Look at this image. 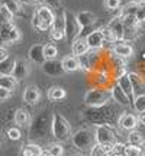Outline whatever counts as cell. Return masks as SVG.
<instances>
[{"instance_id":"cell-2","label":"cell","mask_w":145,"mask_h":156,"mask_svg":"<svg viewBox=\"0 0 145 156\" xmlns=\"http://www.w3.org/2000/svg\"><path fill=\"white\" fill-rule=\"evenodd\" d=\"M54 19H55V15H54V12L51 10L48 6H39L34 13L32 25H34L35 29L45 32V30H50Z\"/></svg>"},{"instance_id":"cell-13","label":"cell","mask_w":145,"mask_h":156,"mask_svg":"<svg viewBox=\"0 0 145 156\" xmlns=\"http://www.w3.org/2000/svg\"><path fill=\"white\" fill-rule=\"evenodd\" d=\"M28 74H29L28 62L25 61V59H17V61H15V67H13L12 75H13V78H15L16 81L25 80V78L28 77Z\"/></svg>"},{"instance_id":"cell-38","label":"cell","mask_w":145,"mask_h":156,"mask_svg":"<svg viewBox=\"0 0 145 156\" xmlns=\"http://www.w3.org/2000/svg\"><path fill=\"white\" fill-rule=\"evenodd\" d=\"M121 6V0H105V7L109 10H116Z\"/></svg>"},{"instance_id":"cell-16","label":"cell","mask_w":145,"mask_h":156,"mask_svg":"<svg viewBox=\"0 0 145 156\" xmlns=\"http://www.w3.org/2000/svg\"><path fill=\"white\" fill-rule=\"evenodd\" d=\"M89 49L90 48H89V45H87L86 38H77L71 42V52H72V55L77 56V58L86 55L89 52Z\"/></svg>"},{"instance_id":"cell-34","label":"cell","mask_w":145,"mask_h":156,"mask_svg":"<svg viewBox=\"0 0 145 156\" xmlns=\"http://www.w3.org/2000/svg\"><path fill=\"white\" fill-rule=\"evenodd\" d=\"M12 19H13V15L6 9V6H0V23H12Z\"/></svg>"},{"instance_id":"cell-12","label":"cell","mask_w":145,"mask_h":156,"mask_svg":"<svg viewBox=\"0 0 145 156\" xmlns=\"http://www.w3.org/2000/svg\"><path fill=\"white\" fill-rule=\"evenodd\" d=\"M107 28L112 30L115 41L122 42L123 39H125V26H123V22H122V19H121V17H115V19L107 25Z\"/></svg>"},{"instance_id":"cell-7","label":"cell","mask_w":145,"mask_h":156,"mask_svg":"<svg viewBox=\"0 0 145 156\" xmlns=\"http://www.w3.org/2000/svg\"><path fill=\"white\" fill-rule=\"evenodd\" d=\"M96 142L97 143H102V145H115L116 143V133L115 130L107 126V124H100L97 126L95 133Z\"/></svg>"},{"instance_id":"cell-40","label":"cell","mask_w":145,"mask_h":156,"mask_svg":"<svg viewBox=\"0 0 145 156\" xmlns=\"http://www.w3.org/2000/svg\"><path fill=\"white\" fill-rule=\"evenodd\" d=\"M10 95H12V91H9V90L2 88V87H0V103L9 100V98H10Z\"/></svg>"},{"instance_id":"cell-44","label":"cell","mask_w":145,"mask_h":156,"mask_svg":"<svg viewBox=\"0 0 145 156\" xmlns=\"http://www.w3.org/2000/svg\"><path fill=\"white\" fill-rule=\"evenodd\" d=\"M138 123H141L142 126H145V112L139 113V116H138Z\"/></svg>"},{"instance_id":"cell-6","label":"cell","mask_w":145,"mask_h":156,"mask_svg":"<svg viewBox=\"0 0 145 156\" xmlns=\"http://www.w3.org/2000/svg\"><path fill=\"white\" fill-rule=\"evenodd\" d=\"M71 140L74 146L81 149V151H87V149H91L95 146L96 137L95 134L91 133L87 129H81V130H77L76 133L71 136Z\"/></svg>"},{"instance_id":"cell-43","label":"cell","mask_w":145,"mask_h":156,"mask_svg":"<svg viewBox=\"0 0 145 156\" xmlns=\"http://www.w3.org/2000/svg\"><path fill=\"white\" fill-rule=\"evenodd\" d=\"M6 58H9V52H7V49H6V48L0 46V62L5 61Z\"/></svg>"},{"instance_id":"cell-17","label":"cell","mask_w":145,"mask_h":156,"mask_svg":"<svg viewBox=\"0 0 145 156\" xmlns=\"http://www.w3.org/2000/svg\"><path fill=\"white\" fill-rule=\"evenodd\" d=\"M28 56L29 59L38 65H42L46 59H45V55H44V45L41 44H36L34 46H31V49L28 52Z\"/></svg>"},{"instance_id":"cell-27","label":"cell","mask_w":145,"mask_h":156,"mask_svg":"<svg viewBox=\"0 0 145 156\" xmlns=\"http://www.w3.org/2000/svg\"><path fill=\"white\" fill-rule=\"evenodd\" d=\"M46 95H48V98H50L51 101H61L65 98L67 93H65V90L61 88V87H51V88L48 90Z\"/></svg>"},{"instance_id":"cell-36","label":"cell","mask_w":145,"mask_h":156,"mask_svg":"<svg viewBox=\"0 0 145 156\" xmlns=\"http://www.w3.org/2000/svg\"><path fill=\"white\" fill-rule=\"evenodd\" d=\"M48 152H50V155H52V156H62L64 147H62L60 143H54V145H51L50 147H48Z\"/></svg>"},{"instance_id":"cell-33","label":"cell","mask_w":145,"mask_h":156,"mask_svg":"<svg viewBox=\"0 0 145 156\" xmlns=\"http://www.w3.org/2000/svg\"><path fill=\"white\" fill-rule=\"evenodd\" d=\"M132 106H134V108L138 113L145 112V94L136 95V97H135V100H134V103H132Z\"/></svg>"},{"instance_id":"cell-29","label":"cell","mask_w":145,"mask_h":156,"mask_svg":"<svg viewBox=\"0 0 145 156\" xmlns=\"http://www.w3.org/2000/svg\"><path fill=\"white\" fill-rule=\"evenodd\" d=\"M17 81L13 78V75H0V87L2 88H6L12 91V90H15L16 87Z\"/></svg>"},{"instance_id":"cell-47","label":"cell","mask_w":145,"mask_h":156,"mask_svg":"<svg viewBox=\"0 0 145 156\" xmlns=\"http://www.w3.org/2000/svg\"><path fill=\"white\" fill-rule=\"evenodd\" d=\"M142 147H141V151H142V155H145V143H142Z\"/></svg>"},{"instance_id":"cell-21","label":"cell","mask_w":145,"mask_h":156,"mask_svg":"<svg viewBox=\"0 0 145 156\" xmlns=\"http://www.w3.org/2000/svg\"><path fill=\"white\" fill-rule=\"evenodd\" d=\"M39 97H41L39 90L36 88L35 85H29V87H26L25 91H23V101H25L26 104H31V106L36 104L39 101Z\"/></svg>"},{"instance_id":"cell-28","label":"cell","mask_w":145,"mask_h":156,"mask_svg":"<svg viewBox=\"0 0 145 156\" xmlns=\"http://www.w3.org/2000/svg\"><path fill=\"white\" fill-rule=\"evenodd\" d=\"M15 67V59H12L10 56L6 58L5 61L0 62V75H12Z\"/></svg>"},{"instance_id":"cell-9","label":"cell","mask_w":145,"mask_h":156,"mask_svg":"<svg viewBox=\"0 0 145 156\" xmlns=\"http://www.w3.org/2000/svg\"><path fill=\"white\" fill-rule=\"evenodd\" d=\"M77 20L80 23V28H81V32H80V38H86L89 35V30L93 29V26L96 25V16L95 13L91 12H80L77 15Z\"/></svg>"},{"instance_id":"cell-37","label":"cell","mask_w":145,"mask_h":156,"mask_svg":"<svg viewBox=\"0 0 145 156\" xmlns=\"http://www.w3.org/2000/svg\"><path fill=\"white\" fill-rule=\"evenodd\" d=\"M7 136L10 140H19L22 137V132L19 130V127H10L7 130Z\"/></svg>"},{"instance_id":"cell-45","label":"cell","mask_w":145,"mask_h":156,"mask_svg":"<svg viewBox=\"0 0 145 156\" xmlns=\"http://www.w3.org/2000/svg\"><path fill=\"white\" fill-rule=\"evenodd\" d=\"M20 3H25V5H35V3H38L39 0H19Z\"/></svg>"},{"instance_id":"cell-31","label":"cell","mask_w":145,"mask_h":156,"mask_svg":"<svg viewBox=\"0 0 145 156\" xmlns=\"http://www.w3.org/2000/svg\"><path fill=\"white\" fill-rule=\"evenodd\" d=\"M128 142L129 145H134V146H141L144 143V137H142V134L139 132H136V130H132L128 136Z\"/></svg>"},{"instance_id":"cell-14","label":"cell","mask_w":145,"mask_h":156,"mask_svg":"<svg viewBox=\"0 0 145 156\" xmlns=\"http://www.w3.org/2000/svg\"><path fill=\"white\" fill-rule=\"evenodd\" d=\"M117 124H119V127L123 129V130H129V132H132L136 129L138 126V117L134 116V114H122V116L119 117V120H117Z\"/></svg>"},{"instance_id":"cell-32","label":"cell","mask_w":145,"mask_h":156,"mask_svg":"<svg viewBox=\"0 0 145 156\" xmlns=\"http://www.w3.org/2000/svg\"><path fill=\"white\" fill-rule=\"evenodd\" d=\"M44 55H45V59H55L57 55H58L57 46L52 44L44 45Z\"/></svg>"},{"instance_id":"cell-3","label":"cell","mask_w":145,"mask_h":156,"mask_svg":"<svg viewBox=\"0 0 145 156\" xmlns=\"http://www.w3.org/2000/svg\"><path fill=\"white\" fill-rule=\"evenodd\" d=\"M52 134L57 140L60 142H65L71 137V126L65 117L61 114L55 113L54 119H52Z\"/></svg>"},{"instance_id":"cell-8","label":"cell","mask_w":145,"mask_h":156,"mask_svg":"<svg viewBox=\"0 0 145 156\" xmlns=\"http://www.w3.org/2000/svg\"><path fill=\"white\" fill-rule=\"evenodd\" d=\"M20 30L13 23H3L0 25V38L3 44H15L20 39Z\"/></svg>"},{"instance_id":"cell-50","label":"cell","mask_w":145,"mask_h":156,"mask_svg":"<svg viewBox=\"0 0 145 156\" xmlns=\"http://www.w3.org/2000/svg\"><path fill=\"white\" fill-rule=\"evenodd\" d=\"M2 44H3V41H2V38H0V46H2Z\"/></svg>"},{"instance_id":"cell-1","label":"cell","mask_w":145,"mask_h":156,"mask_svg":"<svg viewBox=\"0 0 145 156\" xmlns=\"http://www.w3.org/2000/svg\"><path fill=\"white\" fill-rule=\"evenodd\" d=\"M52 119L54 113L44 110L31 122L29 127V139L31 140H44L52 133Z\"/></svg>"},{"instance_id":"cell-24","label":"cell","mask_w":145,"mask_h":156,"mask_svg":"<svg viewBox=\"0 0 145 156\" xmlns=\"http://www.w3.org/2000/svg\"><path fill=\"white\" fill-rule=\"evenodd\" d=\"M113 54L117 55L119 58H129V56L134 54V48L129 44H125V42H119L113 46Z\"/></svg>"},{"instance_id":"cell-51","label":"cell","mask_w":145,"mask_h":156,"mask_svg":"<svg viewBox=\"0 0 145 156\" xmlns=\"http://www.w3.org/2000/svg\"><path fill=\"white\" fill-rule=\"evenodd\" d=\"M142 156H145V155H142Z\"/></svg>"},{"instance_id":"cell-11","label":"cell","mask_w":145,"mask_h":156,"mask_svg":"<svg viewBox=\"0 0 145 156\" xmlns=\"http://www.w3.org/2000/svg\"><path fill=\"white\" fill-rule=\"evenodd\" d=\"M42 71L50 77H61L65 74L61 61H57V59H46L42 64Z\"/></svg>"},{"instance_id":"cell-22","label":"cell","mask_w":145,"mask_h":156,"mask_svg":"<svg viewBox=\"0 0 145 156\" xmlns=\"http://www.w3.org/2000/svg\"><path fill=\"white\" fill-rule=\"evenodd\" d=\"M62 68H64V71L65 73H72V71H77V69H80V59H78L77 56L74 55H68L65 56V58H62Z\"/></svg>"},{"instance_id":"cell-25","label":"cell","mask_w":145,"mask_h":156,"mask_svg":"<svg viewBox=\"0 0 145 156\" xmlns=\"http://www.w3.org/2000/svg\"><path fill=\"white\" fill-rule=\"evenodd\" d=\"M42 147L36 143H26L20 151L22 156H42Z\"/></svg>"},{"instance_id":"cell-49","label":"cell","mask_w":145,"mask_h":156,"mask_svg":"<svg viewBox=\"0 0 145 156\" xmlns=\"http://www.w3.org/2000/svg\"><path fill=\"white\" fill-rule=\"evenodd\" d=\"M71 156H83V155H78V153H72Z\"/></svg>"},{"instance_id":"cell-15","label":"cell","mask_w":145,"mask_h":156,"mask_svg":"<svg viewBox=\"0 0 145 156\" xmlns=\"http://www.w3.org/2000/svg\"><path fill=\"white\" fill-rule=\"evenodd\" d=\"M86 41H87V45H89L90 49H99L105 44V38H103V34H102L100 29H96L91 34H89L86 36Z\"/></svg>"},{"instance_id":"cell-23","label":"cell","mask_w":145,"mask_h":156,"mask_svg":"<svg viewBox=\"0 0 145 156\" xmlns=\"http://www.w3.org/2000/svg\"><path fill=\"white\" fill-rule=\"evenodd\" d=\"M112 97L115 98V101H117L119 104H122V106H125V107H128L132 104V101L129 100V97L121 90V87H119L117 84H115L113 88H112Z\"/></svg>"},{"instance_id":"cell-42","label":"cell","mask_w":145,"mask_h":156,"mask_svg":"<svg viewBox=\"0 0 145 156\" xmlns=\"http://www.w3.org/2000/svg\"><path fill=\"white\" fill-rule=\"evenodd\" d=\"M45 3L51 7H54V9H60V6H61V0H45Z\"/></svg>"},{"instance_id":"cell-41","label":"cell","mask_w":145,"mask_h":156,"mask_svg":"<svg viewBox=\"0 0 145 156\" xmlns=\"http://www.w3.org/2000/svg\"><path fill=\"white\" fill-rule=\"evenodd\" d=\"M136 19H138L139 22L145 20V5L138 7V12H136Z\"/></svg>"},{"instance_id":"cell-35","label":"cell","mask_w":145,"mask_h":156,"mask_svg":"<svg viewBox=\"0 0 145 156\" xmlns=\"http://www.w3.org/2000/svg\"><path fill=\"white\" fill-rule=\"evenodd\" d=\"M123 155L125 156H142V151H141L139 146L129 145V146H125Z\"/></svg>"},{"instance_id":"cell-18","label":"cell","mask_w":145,"mask_h":156,"mask_svg":"<svg viewBox=\"0 0 145 156\" xmlns=\"http://www.w3.org/2000/svg\"><path fill=\"white\" fill-rule=\"evenodd\" d=\"M129 80H131V84H132V90H134L135 97L141 94H145V81L144 78L139 77V74L136 73H129L128 74Z\"/></svg>"},{"instance_id":"cell-48","label":"cell","mask_w":145,"mask_h":156,"mask_svg":"<svg viewBox=\"0 0 145 156\" xmlns=\"http://www.w3.org/2000/svg\"><path fill=\"white\" fill-rule=\"evenodd\" d=\"M112 156H125V155H123V153H113Z\"/></svg>"},{"instance_id":"cell-20","label":"cell","mask_w":145,"mask_h":156,"mask_svg":"<svg viewBox=\"0 0 145 156\" xmlns=\"http://www.w3.org/2000/svg\"><path fill=\"white\" fill-rule=\"evenodd\" d=\"M113 153H115V145L96 143L90 151V156H112Z\"/></svg>"},{"instance_id":"cell-19","label":"cell","mask_w":145,"mask_h":156,"mask_svg":"<svg viewBox=\"0 0 145 156\" xmlns=\"http://www.w3.org/2000/svg\"><path fill=\"white\" fill-rule=\"evenodd\" d=\"M117 85L121 87V90H122L125 94L129 97V100L134 103L135 100V94H134V90H132V84H131V80H129L128 74H122V75H119V78H117Z\"/></svg>"},{"instance_id":"cell-30","label":"cell","mask_w":145,"mask_h":156,"mask_svg":"<svg viewBox=\"0 0 145 156\" xmlns=\"http://www.w3.org/2000/svg\"><path fill=\"white\" fill-rule=\"evenodd\" d=\"M3 6H6V9L10 12L13 16H17V15L22 12L20 2H19V0H5V2H3Z\"/></svg>"},{"instance_id":"cell-26","label":"cell","mask_w":145,"mask_h":156,"mask_svg":"<svg viewBox=\"0 0 145 156\" xmlns=\"http://www.w3.org/2000/svg\"><path fill=\"white\" fill-rule=\"evenodd\" d=\"M13 120L16 124H19L20 127L22 126H28L29 123H31V116H29V113L26 110H23V108H17L16 112H15V117H13Z\"/></svg>"},{"instance_id":"cell-5","label":"cell","mask_w":145,"mask_h":156,"mask_svg":"<svg viewBox=\"0 0 145 156\" xmlns=\"http://www.w3.org/2000/svg\"><path fill=\"white\" fill-rule=\"evenodd\" d=\"M62 16H64V23H65V38L72 42L74 39L80 38V23L77 20V15H74L71 10H62Z\"/></svg>"},{"instance_id":"cell-46","label":"cell","mask_w":145,"mask_h":156,"mask_svg":"<svg viewBox=\"0 0 145 156\" xmlns=\"http://www.w3.org/2000/svg\"><path fill=\"white\" fill-rule=\"evenodd\" d=\"M132 3H135L136 6H144L145 5V0H132Z\"/></svg>"},{"instance_id":"cell-39","label":"cell","mask_w":145,"mask_h":156,"mask_svg":"<svg viewBox=\"0 0 145 156\" xmlns=\"http://www.w3.org/2000/svg\"><path fill=\"white\" fill-rule=\"evenodd\" d=\"M102 34H103V38H105V42H112V41H115V38H113V34H112V30L109 28H102Z\"/></svg>"},{"instance_id":"cell-4","label":"cell","mask_w":145,"mask_h":156,"mask_svg":"<svg viewBox=\"0 0 145 156\" xmlns=\"http://www.w3.org/2000/svg\"><path fill=\"white\" fill-rule=\"evenodd\" d=\"M110 98H112V91L100 88V87L90 90L84 95V101L90 107H103Z\"/></svg>"},{"instance_id":"cell-10","label":"cell","mask_w":145,"mask_h":156,"mask_svg":"<svg viewBox=\"0 0 145 156\" xmlns=\"http://www.w3.org/2000/svg\"><path fill=\"white\" fill-rule=\"evenodd\" d=\"M50 32H51V38L54 41H62L65 38V23H64L62 13L55 16V19H54V22H52L50 28Z\"/></svg>"}]
</instances>
